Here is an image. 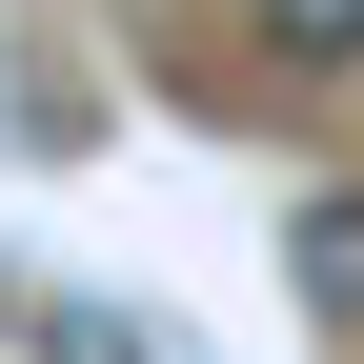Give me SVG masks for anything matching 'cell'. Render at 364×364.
Masks as SVG:
<instances>
[{
  "instance_id": "cell-3",
  "label": "cell",
  "mask_w": 364,
  "mask_h": 364,
  "mask_svg": "<svg viewBox=\"0 0 364 364\" xmlns=\"http://www.w3.org/2000/svg\"><path fill=\"white\" fill-rule=\"evenodd\" d=\"M41 364H142V324H102V304H61V324H41Z\"/></svg>"
},
{
  "instance_id": "cell-2",
  "label": "cell",
  "mask_w": 364,
  "mask_h": 364,
  "mask_svg": "<svg viewBox=\"0 0 364 364\" xmlns=\"http://www.w3.org/2000/svg\"><path fill=\"white\" fill-rule=\"evenodd\" d=\"M304 304H344V324H364V182L304 203Z\"/></svg>"
},
{
  "instance_id": "cell-1",
  "label": "cell",
  "mask_w": 364,
  "mask_h": 364,
  "mask_svg": "<svg viewBox=\"0 0 364 364\" xmlns=\"http://www.w3.org/2000/svg\"><path fill=\"white\" fill-rule=\"evenodd\" d=\"M284 81H364V0H243Z\"/></svg>"
}]
</instances>
